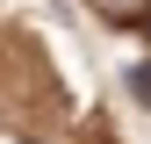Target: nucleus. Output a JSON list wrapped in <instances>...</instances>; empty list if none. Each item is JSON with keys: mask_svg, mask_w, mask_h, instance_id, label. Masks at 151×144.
I'll use <instances>...</instances> for the list:
<instances>
[{"mask_svg": "<svg viewBox=\"0 0 151 144\" xmlns=\"http://www.w3.org/2000/svg\"><path fill=\"white\" fill-rule=\"evenodd\" d=\"M93 14H108V22H144L151 0H93Z\"/></svg>", "mask_w": 151, "mask_h": 144, "instance_id": "1", "label": "nucleus"}, {"mask_svg": "<svg viewBox=\"0 0 151 144\" xmlns=\"http://www.w3.org/2000/svg\"><path fill=\"white\" fill-rule=\"evenodd\" d=\"M144 22H151V14H144Z\"/></svg>", "mask_w": 151, "mask_h": 144, "instance_id": "3", "label": "nucleus"}, {"mask_svg": "<svg viewBox=\"0 0 151 144\" xmlns=\"http://www.w3.org/2000/svg\"><path fill=\"white\" fill-rule=\"evenodd\" d=\"M122 86H129L137 101H151V58H144V65H129V72H122Z\"/></svg>", "mask_w": 151, "mask_h": 144, "instance_id": "2", "label": "nucleus"}]
</instances>
